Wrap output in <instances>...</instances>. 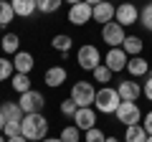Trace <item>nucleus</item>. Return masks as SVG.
Listing matches in <instances>:
<instances>
[{"instance_id":"nucleus-1","label":"nucleus","mask_w":152,"mask_h":142,"mask_svg":"<svg viewBox=\"0 0 152 142\" xmlns=\"http://www.w3.org/2000/svg\"><path fill=\"white\" fill-rule=\"evenodd\" d=\"M23 137L28 142H41L48 137V119H46L43 112H36V114H26L20 122Z\"/></svg>"},{"instance_id":"nucleus-2","label":"nucleus","mask_w":152,"mask_h":142,"mask_svg":"<svg viewBox=\"0 0 152 142\" xmlns=\"http://www.w3.org/2000/svg\"><path fill=\"white\" fill-rule=\"evenodd\" d=\"M119 104H122V97L117 89L112 86H102L96 89V99H94V109L102 112V114H114V112L119 109Z\"/></svg>"},{"instance_id":"nucleus-3","label":"nucleus","mask_w":152,"mask_h":142,"mask_svg":"<svg viewBox=\"0 0 152 142\" xmlns=\"http://www.w3.org/2000/svg\"><path fill=\"white\" fill-rule=\"evenodd\" d=\"M76 64L81 66L84 71H94L96 66H102V64H104V59H102V53H99V48H96V46L84 43L81 48L76 51Z\"/></svg>"},{"instance_id":"nucleus-4","label":"nucleus","mask_w":152,"mask_h":142,"mask_svg":"<svg viewBox=\"0 0 152 142\" xmlns=\"http://www.w3.org/2000/svg\"><path fill=\"white\" fill-rule=\"evenodd\" d=\"M71 99L76 102L79 109H81V107H94L96 89H94V84H89V81H76L74 86H71Z\"/></svg>"},{"instance_id":"nucleus-5","label":"nucleus","mask_w":152,"mask_h":142,"mask_svg":"<svg viewBox=\"0 0 152 142\" xmlns=\"http://www.w3.org/2000/svg\"><path fill=\"white\" fill-rule=\"evenodd\" d=\"M117 122H122L124 127H132V124H142V109L137 107V102H122L119 109L114 112Z\"/></svg>"},{"instance_id":"nucleus-6","label":"nucleus","mask_w":152,"mask_h":142,"mask_svg":"<svg viewBox=\"0 0 152 142\" xmlns=\"http://www.w3.org/2000/svg\"><path fill=\"white\" fill-rule=\"evenodd\" d=\"M124 28L119 26L117 20L107 23V26H102V41L109 46V48H122V43H124Z\"/></svg>"},{"instance_id":"nucleus-7","label":"nucleus","mask_w":152,"mask_h":142,"mask_svg":"<svg viewBox=\"0 0 152 142\" xmlns=\"http://www.w3.org/2000/svg\"><path fill=\"white\" fill-rule=\"evenodd\" d=\"M18 104H20V109L26 112V114H36V112H43V107H46V99H43V94H41V91L31 89V91L20 94Z\"/></svg>"},{"instance_id":"nucleus-8","label":"nucleus","mask_w":152,"mask_h":142,"mask_svg":"<svg viewBox=\"0 0 152 142\" xmlns=\"http://www.w3.org/2000/svg\"><path fill=\"white\" fill-rule=\"evenodd\" d=\"M86 20H94V8L89 3H76L69 8V23L71 26H86Z\"/></svg>"},{"instance_id":"nucleus-9","label":"nucleus","mask_w":152,"mask_h":142,"mask_svg":"<svg viewBox=\"0 0 152 142\" xmlns=\"http://www.w3.org/2000/svg\"><path fill=\"white\" fill-rule=\"evenodd\" d=\"M114 20L119 23L122 28L124 26H134V23H140V8H137L134 3H122V5H117Z\"/></svg>"},{"instance_id":"nucleus-10","label":"nucleus","mask_w":152,"mask_h":142,"mask_svg":"<svg viewBox=\"0 0 152 142\" xmlns=\"http://www.w3.org/2000/svg\"><path fill=\"white\" fill-rule=\"evenodd\" d=\"M127 61H129V56L124 53V48H109L107 51V59H104V66H107L112 74H117V71H124L127 69Z\"/></svg>"},{"instance_id":"nucleus-11","label":"nucleus","mask_w":152,"mask_h":142,"mask_svg":"<svg viewBox=\"0 0 152 142\" xmlns=\"http://www.w3.org/2000/svg\"><path fill=\"white\" fill-rule=\"evenodd\" d=\"M74 124L81 132H89L91 127H96V112H94L91 107H81V109L74 114Z\"/></svg>"},{"instance_id":"nucleus-12","label":"nucleus","mask_w":152,"mask_h":142,"mask_svg":"<svg viewBox=\"0 0 152 142\" xmlns=\"http://www.w3.org/2000/svg\"><path fill=\"white\" fill-rule=\"evenodd\" d=\"M66 79H69V71H66L64 66H51V69H46V74H43L46 86H51V89H58L61 84H66Z\"/></svg>"},{"instance_id":"nucleus-13","label":"nucleus","mask_w":152,"mask_h":142,"mask_svg":"<svg viewBox=\"0 0 152 142\" xmlns=\"http://www.w3.org/2000/svg\"><path fill=\"white\" fill-rule=\"evenodd\" d=\"M117 91H119L122 102H137V99L142 97V86L137 81H119V86H117Z\"/></svg>"},{"instance_id":"nucleus-14","label":"nucleus","mask_w":152,"mask_h":142,"mask_svg":"<svg viewBox=\"0 0 152 142\" xmlns=\"http://www.w3.org/2000/svg\"><path fill=\"white\" fill-rule=\"evenodd\" d=\"M114 15H117V8H114L109 0H104V3H99V5H94V20L102 23V26L112 23V20H114Z\"/></svg>"},{"instance_id":"nucleus-15","label":"nucleus","mask_w":152,"mask_h":142,"mask_svg":"<svg viewBox=\"0 0 152 142\" xmlns=\"http://www.w3.org/2000/svg\"><path fill=\"white\" fill-rule=\"evenodd\" d=\"M127 74H129L132 79L147 76V74H150V64H147V59H142V56H132V59L127 61Z\"/></svg>"},{"instance_id":"nucleus-16","label":"nucleus","mask_w":152,"mask_h":142,"mask_svg":"<svg viewBox=\"0 0 152 142\" xmlns=\"http://www.w3.org/2000/svg\"><path fill=\"white\" fill-rule=\"evenodd\" d=\"M13 66H15V74H31L36 61H33V56L28 51H18L15 59H13Z\"/></svg>"},{"instance_id":"nucleus-17","label":"nucleus","mask_w":152,"mask_h":142,"mask_svg":"<svg viewBox=\"0 0 152 142\" xmlns=\"http://www.w3.org/2000/svg\"><path fill=\"white\" fill-rule=\"evenodd\" d=\"M0 112H3V117L8 122H23V117H26V112L20 109L18 102H3L0 104Z\"/></svg>"},{"instance_id":"nucleus-18","label":"nucleus","mask_w":152,"mask_h":142,"mask_svg":"<svg viewBox=\"0 0 152 142\" xmlns=\"http://www.w3.org/2000/svg\"><path fill=\"white\" fill-rule=\"evenodd\" d=\"M10 5H13V10H15V15H20V18H31L33 13L38 10L36 0H10Z\"/></svg>"},{"instance_id":"nucleus-19","label":"nucleus","mask_w":152,"mask_h":142,"mask_svg":"<svg viewBox=\"0 0 152 142\" xmlns=\"http://www.w3.org/2000/svg\"><path fill=\"white\" fill-rule=\"evenodd\" d=\"M122 48H124V53L132 59V56H142V48H145V43H142L140 36H127L124 43H122Z\"/></svg>"},{"instance_id":"nucleus-20","label":"nucleus","mask_w":152,"mask_h":142,"mask_svg":"<svg viewBox=\"0 0 152 142\" xmlns=\"http://www.w3.org/2000/svg\"><path fill=\"white\" fill-rule=\"evenodd\" d=\"M122 142H147V130L142 124H132V127H127V132H124V140Z\"/></svg>"},{"instance_id":"nucleus-21","label":"nucleus","mask_w":152,"mask_h":142,"mask_svg":"<svg viewBox=\"0 0 152 142\" xmlns=\"http://www.w3.org/2000/svg\"><path fill=\"white\" fill-rule=\"evenodd\" d=\"M51 46H53L58 53H69L71 51V46H74V38H71L69 33H58V36H53V41H51Z\"/></svg>"},{"instance_id":"nucleus-22","label":"nucleus","mask_w":152,"mask_h":142,"mask_svg":"<svg viewBox=\"0 0 152 142\" xmlns=\"http://www.w3.org/2000/svg\"><path fill=\"white\" fill-rule=\"evenodd\" d=\"M0 46H3L5 53H13V56H15L18 51H20V38H18V33H5L3 41H0Z\"/></svg>"},{"instance_id":"nucleus-23","label":"nucleus","mask_w":152,"mask_h":142,"mask_svg":"<svg viewBox=\"0 0 152 142\" xmlns=\"http://www.w3.org/2000/svg\"><path fill=\"white\" fill-rule=\"evenodd\" d=\"M61 5H64V0H36L38 13H43V15H51V13H56Z\"/></svg>"},{"instance_id":"nucleus-24","label":"nucleus","mask_w":152,"mask_h":142,"mask_svg":"<svg viewBox=\"0 0 152 142\" xmlns=\"http://www.w3.org/2000/svg\"><path fill=\"white\" fill-rule=\"evenodd\" d=\"M13 89H15L18 94L31 91V76H28V74H15V76H13Z\"/></svg>"},{"instance_id":"nucleus-25","label":"nucleus","mask_w":152,"mask_h":142,"mask_svg":"<svg viewBox=\"0 0 152 142\" xmlns=\"http://www.w3.org/2000/svg\"><path fill=\"white\" fill-rule=\"evenodd\" d=\"M58 137H61L64 142H81V130H79L76 124H69V127H64V130H61Z\"/></svg>"},{"instance_id":"nucleus-26","label":"nucleus","mask_w":152,"mask_h":142,"mask_svg":"<svg viewBox=\"0 0 152 142\" xmlns=\"http://www.w3.org/2000/svg\"><path fill=\"white\" fill-rule=\"evenodd\" d=\"M13 18H15V10H13L10 0H3V3H0V26L13 23Z\"/></svg>"},{"instance_id":"nucleus-27","label":"nucleus","mask_w":152,"mask_h":142,"mask_svg":"<svg viewBox=\"0 0 152 142\" xmlns=\"http://www.w3.org/2000/svg\"><path fill=\"white\" fill-rule=\"evenodd\" d=\"M91 74H94V81H99L102 86H109V81H112V71H109L104 64H102V66H96Z\"/></svg>"},{"instance_id":"nucleus-28","label":"nucleus","mask_w":152,"mask_h":142,"mask_svg":"<svg viewBox=\"0 0 152 142\" xmlns=\"http://www.w3.org/2000/svg\"><path fill=\"white\" fill-rule=\"evenodd\" d=\"M140 23H142V28H145V31L152 33V3H147V5L140 10Z\"/></svg>"},{"instance_id":"nucleus-29","label":"nucleus","mask_w":152,"mask_h":142,"mask_svg":"<svg viewBox=\"0 0 152 142\" xmlns=\"http://www.w3.org/2000/svg\"><path fill=\"white\" fill-rule=\"evenodd\" d=\"M58 109H61V114H64V117H71V119H74V114L79 112V107H76V102L69 97V99H64V102H61Z\"/></svg>"},{"instance_id":"nucleus-30","label":"nucleus","mask_w":152,"mask_h":142,"mask_svg":"<svg viewBox=\"0 0 152 142\" xmlns=\"http://www.w3.org/2000/svg\"><path fill=\"white\" fill-rule=\"evenodd\" d=\"M13 71H15L13 61H8V59H0V81L10 79V76H13Z\"/></svg>"},{"instance_id":"nucleus-31","label":"nucleus","mask_w":152,"mask_h":142,"mask_svg":"<svg viewBox=\"0 0 152 142\" xmlns=\"http://www.w3.org/2000/svg\"><path fill=\"white\" fill-rule=\"evenodd\" d=\"M3 135H5V137H18V135H23L20 122H5V130H3Z\"/></svg>"},{"instance_id":"nucleus-32","label":"nucleus","mask_w":152,"mask_h":142,"mask_svg":"<svg viewBox=\"0 0 152 142\" xmlns=\"http://www.w3.org/2000/svg\"><path fill=\"white\" fill-rule=\"evenodd\" d=\"M107 140V135H104L102 130H96V127H91V130L86 132V142H104Z\"/></svg>"},{"instance_id":"nucleus-33","label":"nucleus","mask_w":152,"mask_h":142,"mask_svg":"<svg viewBox=\"0 0 152 142\" xmlns=\"http://www.w3.org/2000/svg\"><path fill=\"white\" fill-rule=\"evenodd\" d=\"M142 94L147 97V102H152V76L145 81V86H142Z\"/></svg>"},{"instance_id":"nucleus-34","label":"nucleus","mask_w":152,"mask_h":142,"mask_svg":"<svg viewBox=\"0 0 152 142\" xmlns=\"http://www.w3.org/2000/svg\"><path fill=\"white\" fill-rule=\"evenodd\" d=\"M142 127L147 130V135H152V109L147 112V117H145V122H142Z\"/></svg>"},{"instance_id":"nucleus-35","label":"nucleus","mask_w":152,"mask_h":142,"mask_svg":"<svg viewBox=\"0 0 152 142\" xmlns=\"http://www.w3.org/2000/svg\"><path fill=\"white\" fill-rule=\"evenodd\" d=\"M8 142H28V140L23 135H18V137H8Z\"/></svg>"},{"instance_id":"nucleus-36","label":"nucleus","mask_w":152,"mask_h":142,"mask_svg":"<svg viewBox=\"0 0 152 142\" xmlns=\"http://www.w3.org/2000/svg\"><path fill=\"white\" fill-rule=\"evenodd\" d=\"M5 122H8V119L3 117V112H0V135H3V130H5Z\"/></svg>"},{"instance_id":"nucleus-37","label":"nucleus","mask_w":152,"mask_h":142,"mask_svg":"<svg viewBox=\"0 0 152 142\" xmlns=\"http://www.w3.org/2000/svg\"><path fill=\"white\" fill-rule=\"evenodd\" d=\"M41 142H64L61 137H46V140H41Z\"/></svg>"},{"instance_id":"nucleus-38","label":"nucleus","mask_w":152,"mask_h":142,"mask_svg":"<svg viewBox=\"0 0 152 142\" xmlns=\"http://www.w3.org/2000/svg\"><path fill=\"white\" fill-rule=\"evenodd\" d=\"M84 3H89V5L94 8V5H99V3H104V0H84Z\"/></svg>"},{"instance_id":"nucleus-39","label":"nucleus","mask_w":152,"mask_h":142,"mask_svg":"<svg viewBox=\"0 0 152 142\" xmlns=\"http://www.w3.org/2000/svg\"><path fill=\"white\" fill-rule=\"evenodd\" d=\"M104 142H122V140H117V137H114V135H109V137H107V140H104Z\"/></svg>"},{"instance_id":"nucleus-40","label":"nucleus","mask_w":152,"mask_h":142,"mask_svg":"<svg viewBox=\"0 0 152 142\" xmlns=\"http://www.w3.org/2000/svg\"><path fill=\"white\" fill-rule=\"evenodd\" d=\"M66 3H69V5H76V3H81V0H66Z\"/></svg>"},{"instance_id":"nucleus-41","label":"nucleus","mask_w":152,"mask_h":142,"mask_svg":"<svg viewBox=\"0 0 152 142\" xmlns=\"http://www.w3.org/2000/svg\"><path fill=\"white\" fill-rule=\"evenodd\" d=\"M0 142H8V140H5V135H0Z\"/></svg>"},{"instance_id":"nucleus-42","label":"nucleus","mask_w":152,"mask_h":142,"mask_svg":"<svg viewBox=\"0 0 152 142\" xmlns=\"http://www.w3.org/2000/svg\"><path fill=\"white\" fill-rule=\"evenodd\" d=\"M147 142H152V135H147Z\"/></svg>"},{"instance_id":"nucleus-43","label":"nucleus","mask_w":152,"mask_h":142,"mask_svg":"<svg viewBox=\"0 0 152 142\" xmlns=\"http://www.w3.org/2000/svg\"><path fill=\"white\" fill-rule=\"evenodd\" d=\"M150 76H152V66H150Z\"/></svg>"},{"instance_id":"nucleus-44","label":"nucleus","mask_w":152,"mask_h":142,"mask_svg":"<svg viewBox=\"0 0 152 142\" xmlns=\"http://www.w3.org/2000/svg\"><path fill=\"white\" fill-rule=\"evenodd\" d=\"M0 3H3V0H0Z\"/></svg>"}]
</instances>
